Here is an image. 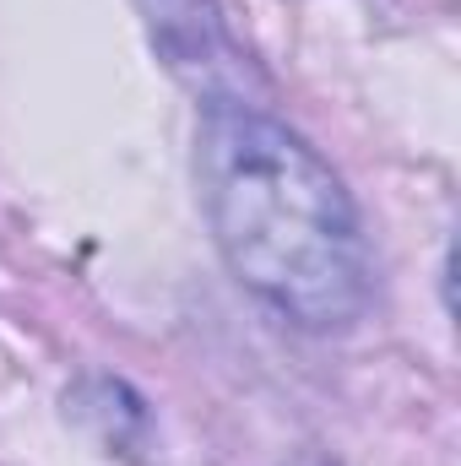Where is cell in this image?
I'll use <instances>...</instances> for the list:
<instances>
[{
    "label": "cell",
    "instance_id": "cell-1",
    "mask_svg": "<svg viewBox=\"0 0 461 466\" xmlns=\"http://www.w3.org/2000/svg\"><path fill=\"white\" fill-rule=\"evenodd\" d=\"M201 201L233 277L277 315L337 331L364 309L369 249L343 179L282 119L212 98L196 136Z\"/></svg>",
    "mask_w": 461,
    "mask_h": 466
}]
</instances>
